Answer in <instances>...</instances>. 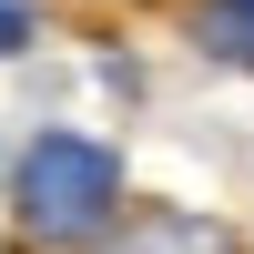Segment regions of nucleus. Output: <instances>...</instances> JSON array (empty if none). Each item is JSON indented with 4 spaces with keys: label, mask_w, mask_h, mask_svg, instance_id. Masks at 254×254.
<instances>
[{
    "label": "nucleus",
    "mask_w": 254,
    "mask_h": 254,
    "mask_svg": "<svg viewBox=\"0 0 254 254\" xmlns=\"http://www.w3.org/2000/svg\"><path fill=\"white\" fill-rule=\"evenodd\" d=\"M122 254H234V234H214V224H193V214H142L132 234H122Z\"/></svg>",
    "instance_id": "obj_2"
},
{
    "label": "nucleus",
    "mask_w": 254,
    "mask_h": 254,
    "mask_svg": "<svg viewBox=\"0 0 254 254\" xmlns=\"http://www.w3.org/2000/svg\"><path fill=\"white\" fill-rule=\"evenodd\" d=\"M203 41L224 61H254V0H203Z\"/></svg>",
    "instance_id": "obj_3"
},
{
    "label": "nucleus",
    "mask_w": 254,
    "mask_h": 254,
    "mask_svg": "<svg viewBox=\"0 0 254 254\" xmlns=\"http://www.w3.org/2000/svg\"><path fill=\"white\" fill-rule=\"evenodd\" d=\"M122 214V163L81 132H41L20 153V224L41 244H92L102 224Z\"/></svg>",
    "instance_id": "obj_1"
},
{
    "label": "nucleus",
    "mask_w": 254,
    "mask_h": 254,
    "mask_svg": "<svg viewBox=\"0 0 254 254\" xmlns=\"http://www.w3.org/2000/svg\"><path fill=\"white\" fill-rule=\"evenodd\" d=\"M31 41V0H0V51H20Z\"/></svg>",
    "instance_id": "obj_4"
}]
</instances>
